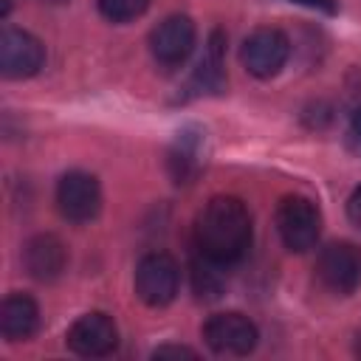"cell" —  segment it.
<instances>
[{
	"label": "cell",
	"mask_w": 361,
	"mask_h": 361,
	"mask_svg": "<svg viewBox=\"0 0 361 361\" xmlns=\"http://www.w3.org/2000/svg\"><path fill=\"white\" fill-rule=\"evenodd\" d=\"M192 237L200 257L231 265L251 245V214L240 197L217 195L197 212Z\"/></svg>",
	"instance_id": "obj_1"
},
{
	"label": "cell",
	"mask_w": 361,
	"mask_h": 361,
	"mask_svg": "<svg viewBox=\"0 0 361 361\" xmlns=\"http://www.w3.org/2000/svg\"><path fill=\"white\" fill-rule=\"evenodd\" d=\"M276 231L285 243V248L302 254L310 251L319 243L322 234V214L313 200L302 195H288L276 206Z\"/></svg>",
	"instance_id": "obj_2"
},
{
	"label": "cell",
	"mask_w": 361,
	"mask_h": 361,
	"mask_svg": "<svg viewBox=\"0 0 361 361\" xmlns=\"http://www.w3.org/2000/svg\"><path fill=\"white\" fill-rule=\"evenodd\" d=\"M178 285H180V271L169 254L152 251V254L141 257V262L135 268V293L144 305H149V307L169 305L178 293Z\"/></svg>",
	"instance_id": "obj_3"
},
{
	"label": "cell",
	"mask_w": 361,
	"mask_h": 361,
	"mask_svg": "<svg viewBox=\"0 0 361 361\" xmlns=\"http://www.w3.org/2000/svg\"><path fill=\"white\" fill-rule=\"evenodd\" d=\"M290 56V39L279 28H257L240 48L243 68L257 79H271L282 71Z\"/></svg>",
	"instance_id": "obj_4"
},
{
	"label": "cell",
	"mask_w": 361,
	"mask_h": 361,
	"mask_svg": "<svg viewBox=\"0 0 361 361\" xmlns=\"http://www.w3.org/2000/svg\"><path fill=\"white\" fill-rule=\"evenodd\" d=\"M206 344L220 355H248L257 347V324L243 313H214L203 324Z\"/></svg>",
	"instance_id": "obj_5"
},
{
	"label": "cell",
	"mask_w": 361,
	"mask_h": 361,
	"mask_svg": "<svg viewBox=\"0 0 361 361\" xmlns=\"http://www.w3.org/2000/svg\"><path fill=\"white\" fill-rule=\"evenodd\" d=\"M56 206L65 220L71 223H87L102 209V189L99 180L90 172H68L56 183Z\"/></svg>",
	"instance_id": "obj_6"
},
{
	"label": "cell",
	"mask_w": 361,
	"mask_h": 361,
	"mask_svg": "<svg viewBox=\"0 0 361 361\" xmlns=\"http://www.w3.org/2000/svg\"><path fill=\"white\" fill-rule=\"evenodd\" d=\"M316 274L333 293H353L361 285V248L353 243H330L316 259Z\"/></svg>",
	"instance_id": "obj_7"
},
{
	"label": "cell",
	"mask_w": 361,
	"mask_h": 361,
	"mask_svg": "<svg viewBox=\"0 0 361 361\" xmlns=\"http://www.w3.org/2000/svg\"><path fill=\"white\" fill-rule=\"evenodd\" d=\"M45 62L42 42L20 28H6L0 34V71L6 79H28Z\"/></svg>",
	"instance_id": "obj_8"
},
{
	"label": "cell",
	"mask_w": 361,
	"mask_h": 361,
	"mask_svg": "<svg viewBox=\"0 0 361 361\" xmlns=\"http://www.w3.org/2000/svg\"><path fill=\"white\" fill-rule=\"evenodd\" d=\"M68 347L82 358H102L118 347L116 322L107 313H85L68 330Z\"/></svg>",
	"instance_id": "obj_9"
},
{
	"label": "cell",
	"mask_w": 361,
	"mask_h": 361,
	"mask_svg": "<svg viewBox=\"0 0 361 361\" xmlns=\"http://www.w3.org/2000/svg\"><path fill=\"white\" fill-rule=\"evenodd\" d=\"M192 48H195V23L183 14H172L149 31V51L158 65L175 68L192 54Z\"/></svg>",
	"instance_id": "obj_10"
},
{
	"label": "cell",
	"mask_w": 361,
	"mask_h": 361,
	"mask_svg": "<svg viewBox=\"0 0 361 361\" xmlns=\"http://www.w3.org/2000/svg\"><path fill=\"white\" fill-rule=\"evenodd\" d=\"M23 265H25V271L34 279L51 282V279H56L65 271L68 251H65V245H62L59 237H54V234H37L23 248Z\"/></svg>",
	"instance_id": "obj_11"
},
{
	"label": "cell",
	"mask_w": 361,
	"mask_h": 361,
	"mask_svg": "<svg viewBox=\"0 0 361 361\" xmlns=\"http://www.w3.org/2000/svg\"><path fill=\"white\" fill-rule=\"evenodd\" d=\"M39 327V307L25 293H11L0 307V330L8 341H25Z\"/></svg>",
	"instance_id": "obj_12"
},
{
	"label": "cell",
	"mask_w": 361,
	"mask_h": 361,
	"mask_svg": "<svg viewBox=\"0 0 361 361\" xmlns=\"http://www.w3.org/2000/svg\"><path fill=\"white\" fill-rule=\"evenodd\" d=\"M223 45H226V37H223L220 31H214V34L209 37V45H206L203 59H200V65H197V71H195V79H192L200 93H217V90H223V85H226V73H223Z\"/></svg>",
	"instance_id": "obj_13"
},
{
	"label": "cell",
	"mask_w": 361,
	"mask_h": 361,
	"mask_svg": "<svg viewBox=\"0 0 361 361\" xmlns=\"http://www.w3.org/2000/svg\"><path fill=\"white\" fill-rule=\"evenodd\" d=\"M220 262H212V259H206V257H200V259H195V265H192V279H195V293L200 296V299H214V296H220V290H223V274H220Z\"/></svg>",
	"instance_id": "obj_14"
},
{
	"label": "cell",
	"mask_w": 361,
	"mask_h": 361,
	"mask_svg": "<svg viewBox=\"0 0 361 361\" xmlns=\"http://www.w3.org/2000/svg\"><path fill=\"white\" fill-rule=\"evenodd\" d=\"M99 11L113 20V23H127V20H135L147 11L149 0H96Z\"/></svg>",
	"instance_id": "obj_15"
},
{
	"label": "cell",
	"mask_w": 361,
	"mask_h": 361,
	"mask_svg": "<svg viewBox=\"0 0 361 361\" xmlns=\"http://www.w3.org/2000/svg\"><path fill=\"white\" fill-rule=\"evenodd\" d=\"M347 147L361 155V93H355L347 104Z\"/></svg>",
	"instance_id": "obj_16"
},
{
	"label": "cell",
	"mask_w": 361,
	"mask_h": 361,
	"mask_svg": "<svg viewBox=\"0 0 361 361\" xmlns=\"http://www.w3.org/2000/svg\"><path fill=\"white\" fill-rule=\"evenodd\" d=\"M347 217L353 220V226L361 228V186H355L350 200H347Z\"/></svg>",
	"instance_id": "obj_17"
},
{
	"label": "cell",
	"mask_w": 361,
	"mask_h": 361,
	"mask_svg": "<svg viewBox=\"0 0 361 361\" xmlns=\"http://www.w3.org/2000/svg\"><path fill=\"white\" fill-rule=\"evenodd\" d=\"M152 355H155V358H166V355H172V358H195L197 353H195V350H189V347H175V344H166V347H158Z\"/></svg>",
	"instance_id": "obj_18"
},
{
	"label": "cell",
	"mask_w": 361,
	"mask_h": 361,
	"mask_svg": "<svg viewBox=\"0 0 361 361\" xmlns=\"http://www.w3.org/2000/svg\"><path fill=\"white\" fill-rule=\"evenodd\" d=\"M290 3H302V6H310V8L327 11V14H333V11H336V3H333V0H290Z\"/></svg>",
	"instance_id": "obj_19"
},
{
	"label": "cell",
	"mask_w": 361,
	"mask_h": 361,
	"mask_svg": "<svg viewBox=\"0 0 361 361\" xmlns=\"http://www.w3.org/2000/svg\"><path fill=\"white\" fill-rule=\"evenodd\" d=\"M8 8H11V0H3V8H0V14L6 17V14H8Z\"/></svg>",
	"instance_id": "obj_20"
},
{
	"label": "cell",
	"mask_w": 361,
	"mask_h": 361,
	"mask_svg": "<svg viewBox=\"0 0 361 361\" xmlns=\"http://www.w3.org/2000/svg\"><path fill=\"white\" fill-rule=\"evenodd\" d=\"M355 353L361 355V333H358V338H355Z\"/></svg>",
	"instance_id": "obj_21"
},
{
	"label": "cell",
	"mask_w": 361,
	"mask_h": 361,
	"mask_svg": "<svg viewBox=\"0 0 361 361\" xmlns=\"http://www.w3.org/2000/svg\"><path fill=\"white\" fill-rule=\"evenodd\" d=\"M48 3H65V0H48Z\"/></svg>",
	"instance_id": "obj_22"
}]
</instances>
